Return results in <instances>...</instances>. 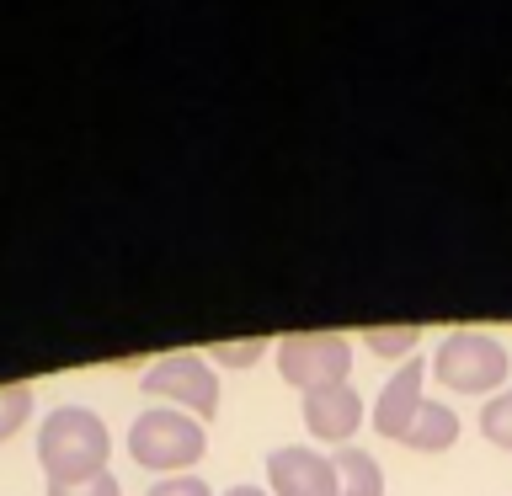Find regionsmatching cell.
Segmentation results:
<instances>
[{
	"label": "cell",
	"mask_w": 512,
	"mask_h": 496,
	"mask_svg": "<svg viewBox=\"0 0 512 496\" xmlns=\"http://www.w3.org/2000/svg\"><path fill=\"white\" fill-rule=\"evenodd\" d=\"M416 411H422V358H406L390 379H384V390H379V406H374L379 438H395L400 443L411 432Z\"/></svg>",
	"instance_id": "obj_8"
},
{
	"label": "cell",
	"mask_w": 512,
	"mask_h": 496,
	"mask_svg": "<svg viewBox=\"0 0 512 496\" xmlns=\"http://www.w3.org/2000/svg\"><path fill=\"white\" fill-rule=\"evenodd\" d=\"M347 368H352V342L342 331H299L278 342V374L304 395L347 384Z\"/></svg>",
	"instance_id": "obj_3"
},
{
	"label": "cell",
	"mask_w": 512,
	"mask_h": 496,
	"mask_svg": "<svg viewBox=\"0 0 512 496\" xmlns=\"http://www.w3.org/2000/svg\"><path fill=\"white\" fill-rule=\"evenodd\" d=\"M107 454H112V438H107V422L86 406H59L43 416V432H38V464L48 480H86V475H102L107 470Z\"/></svg>",
	"instance_id": "obj_1"
},
{
	"label": "cell",
	"mask_w": 512,
	"mask_h": 496,
	"mask_svg": "<svg viewBox=\"0 0 512 496\" xmlns=\"http://www.w3.org/2000/svg\"><path fill=\"white\" fill-rule=\"evenodd\" d=\"M203 422L176 406H150L139 416L134 427H128V454H134V464H144V470H160V475H176L187 470V464L203 459Z\"/></svg>",
	"instance_id": "obj_2"
},
{
	"label": "cell",
	"mask_w": 512,
	"mask_h": 496,
	"mask_svg": "<svg viewBox=\"0 0 512 496\" xmlns=\"http://www.w3.org/2000/svg\"><path fill=\"white\" fill-rule=\"evenodd\" d=\"M331 464H336V496H384V470L368 448L347 443V448H336Z\"/></svg>",
	"instance_id": "obj_9"
},
{
	"label": "cell",
	"mask_w": 512,
	"mask_h": 496,
	"mask_svg": "<svg viewBox=\"0 0 512 496\" xmlns=\"http://www.w3.org/2000/svg\"><path fill=\"white\" fill-rule=\"evenodd\" d=\"M358 422H363V395L352 390V384H331V390L304 395V427H310L320 443L347 448V438L358 432Z\"/></svg>",
	"instance_id": "obj_7"
},
{
	"label": "cell",
	"mask_w": 512,
	"mask_h": 496,
	"mask_svg": "<svg viewBox=\"0 0 512 496\" xmlns=\"http://www.w3.org/2000/svg\"><path fill=\"white\" fill-rule=\"evenodd\" d=\"M267 486L272 496H336V464L320 448H272Z\"/></svg>",
	"instance_id": "obj_6"
},
{
	"label": "cell",
	"mask_w": 512,
	"mask_h": 496,
	"mask_svg": "<svg viewBox=\"0 0 512 496\" xmlns=\"http://www.w3.org/2000/svg\"><path fill=\"white\" fill-rule=\"evenodd\" d=\"M480 432H486L496 448H512V390H502L496 400L480 406Z\"/></svg>",
	"instance_id": "obj_12"
},
{
	"label": "cell",
	"mask_w": 512,
	"mask_h": 496,
	"mask_svg": "<svg viewBox=\"0 0 512 496\" xmlns=\"http://www.w3.org/2000/svg\"><path fill=\"white\" fill-rule=\"evenodd\" d=\"M32 411V384H0V438H11Z\"/></svg>",
	"instance_id": "obj_13"
},
{
	"label": "cell",
	"mask_w": 512,
	"mask_h": 496,
	"mask_svg": "<svg viewBox=\"0 0 512 496\" xmlns=\"http://www.w3.org/2000/svg\"><path fill=\"white\" fill-rule=\"evenodd\" d=\"M48 496H123V491H118V480L102 470V475H86V480H48Z\"/></svg>",
	"instance_id": "obj_14"
},
{
	"label": "cell",
	"mask_w": 512,
	"mask_h": 496,
	"mask_svg": "<svg viewBox=\"0 0 512 496\" xmlns=\"http://www.w3.org/2000/svg\"><path fill=\"white\" fill-rule=\"evenodd\" d=\"M144 395L171 400L176 411L198 416V422H214L219 416V379L198 352H176V358H160L150 374H144Z\"/></svg>",
	"instance_id": "obj_5"
},
{
	"label": "cell",
	"mask_w": 512,
	"mask_h": 496,
	"mask_svg": "<svg viewBox=\"0 0 512 496\" xmlns=\"http://www.w3.org/2000/svg\"><path fill=\"white\" fill-rule=\"evenodd\" d=\"M224 496H267V491H262V486H230Z\"/></svg>",
	"instance_id": "obj_17"
},
{
	"label": "cell",
	"mask_w": 512,
	"mask_h": 496,
	"mask_svg": "<svg viewBox=\"0 0 512 496\" xmlns=\"http://www.w3.org/2000/svg\"><path fill=\"white\" fill-rule=\"evenodd\" d=\"M267 352V342L262 336H246V342H219L214 347V363H230V368H246V363H256Z\"/></svg>",
	"instance_id": "obj_15"
},
{
	"label": "cell",
	"mask_w": 512,
	"mask_h": 496,
	"mask_svg": "<svg viewBox=\"0 0 512 496\" xmlns=\"http://www.w3.org/2000/svg\"><path fill=\"white\" fill-rule=\"evenodd\" d=\"M416 326H374V331H363V347L374 352V358H406V352L416 347Z\"/></svg>",
	"instance_id": "obj_11"
},
{
	"label": "cell",
	"mask_w": 512,
	"mask_h": 496,
	"mask_svg": "<svg viewBox=\"0 0 512 496\" xmlns=\"http://www.w3.org/2000/svg\"><path fill=\"white\" fill-rule=\"evenodd\" d=\"M400 443H411L416 454H443L448 443H459L454 406H443V400H422V411H416V422H411V432Z\"/></svg>",
	"instance_id": "obj_10"
},
{
	"label": "cell",
	"mask_w": 512,
	"mask_h": 496,
	"mask_svg": "<svg viewBox=\"0 0 512 496\" xmlns=\"http://www.w3.org/2000/svg\"><path fill=\"white\" fill-rule=\"evenodd\" d=\"M432 374L459 395H486L507 379V347L486 331H454L432 358Z\"/></svg>",
	"instance_id": "obj_4"
},
{
	"label": "cell",
	"mask_w": 512,
	"mask_h": 496,
	"mask_svg": "<svg viewBox=\"0 0 512 496\" xmlns=\"http://www.w3.org/2000/svg\"><path fill=\"white\" fill-rule=\"evenodd\" d=\"M150 496H214V491H208V480H198V475H166L160 486H150Z\"/></svg>",
	"instance_id": "obj_16"
}]
</instances>
